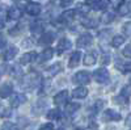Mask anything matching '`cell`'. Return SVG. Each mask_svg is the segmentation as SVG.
Returning a JSON list of instances; mask_svg holds the SVG:
<instances>
[{
    "label": "cell",
    "instance_id": "obj_13",
    "mask_svg": "<svg viewBox=\"0 0 131 130\" xmlns=\"http://www.w3.org/2000/svg\"><path fill=\"white\" fill-rule=\"evenodd\" d=\"M26 12L31 16H37L41 13V5L37 3H29L26 5Z\"/></svg>",
    "mask_w": 131,
    "mask_h": 130
},
{
    "label": "cell",
    "instance_id": "obj_8",
    "mask_svg": "<svg viewBox=\"0 0 131 130\" xmlns=\"http://www.w3.org/2000/svg\"><path fill=\"white\" fill-rule=\"evenodd\" d=\"M16 54H17V47H15V46H9L7 50L3 51L2 58H3L4 61H10V59H13V58L16 57Z\"/></svg>",
    "mask_w": 131,
    "mask_h": 130
},
{
    "label": "cell",
    "instance_id": "obj_39",
    "mask_svg": "<svg viewBox=\"0 0 131 130\" xmlns=\"http://www.w3.org/2000/svg\"><path fill=\"white\" fill-rule=\"evenodd\" d=\"M0 46H3V39L0 38Z\"/></svg>",
    "mask_w": 131,
    "mask_h": 130
},
{
    "label": "cell",
    "instance_id": "obj_5",
    "mask_svg": "<svg viewBox=\"0 0 131 130\" xmlns=\"http://www.w3.org/2000/svg\"><path fill=\"white\" fill-rule=\"evenodd\" d=\"M68 100V91H60L54 96V104L55 105H64Z\"/></svg>",
    "mask_w": 131,
    "mask_h": 130
},
{
    "label": "cell",
    "instance_id": "obj_36",
    "mask_svg": "<svg viewBox=\"0 0 131 130\" xmlns=\"http://www.w3.org/2000/svg\"><path fill=\"white\" fill-rule=\"evenodd\" d=\"M96 2H97V0H85V3H86V4H94Z\"/></svg>",
    "mask_w": 131,
    "mask_h": 130
},
{
    "label": "cell",
    "instance_id": "obj_32",
    "mask_svg": "<svg viewBox=\"0 0 131 130\" xmlns=\"http://www.w3.org/2000/svg\"><path fill=\"white\" fill-rule=\"evenodd\" d=\"M105 103L104 101H101V100H98L96 104H94V112H98V111H100L101 109V108H102V105H104Z\"/></svg>",
    "mask_w": 131,
    "mask_h": 130
},
{
    "label": "cell",
    "instance_id": "obj_11",
    "mask_svg": "<svg viewBox=\"0 0 131 130\" xmlns=\"http://www.w3.org/2000/svg\"><path fill=\"white\" fill-rule=\"evenodd\" d=\"M128 99H130V87L126 85L125 88L122 89L119 97H117V101L121 103V104H126V103H128Z\"/></svg>",
    "mask_w": 131,
    "mask_h": 130
},
{
    "label": "cell",
    "instance_id": "obj_37",
    "mask_svg": "<svg viewBox=\"0 0 131 130\" xmlns=\"http://www.w3.org/2000/svg\"><path fill=\"white\" fill-rule=\"evenodd\" d=\"M4 25H5V24H4V21H3L2 18H0V29H3V28H4Z\"/></svg>",
    "mask_w": 131,
    "mask_h": 130
},
{
    "label": "cell",
    "instance_id": "obj_28",
    "mask_svg": "<svg viewBox=\"0 0 131 130\" xmlns=\"http://www.w3.org/2000/svg\"><path fill=\"white\" fill-rule=\"evenodd\" d=\"M75 13H76V11H66V12L63 13V16H62V17H63L66 21H71V20H73Z\"/></svg>",
    "mask_w": 131,
    "mask_h": 130
},
{
    "label": "cell",
    "instance_id": "obj_22",
    "mask_svg": "<svg viewBox=\"0 0 131 130\" xmlns=\"http://www.w3.org/2000/svg\"><path fill=\"white\" fill-rule=\"evenodd\" d=\"M52 54H54V50L51 47H49L46 50H43V53L41 54V59L42 61H49V59L52 58Z\"/></svg>",
    "mask_w": 131,
    "mask_h": 130
},
{
    "label": "cell",
    "instance_id": "obj_23",
    "mask_svg": "<svg viewBox=\"0 0 131 130\" xmlns=\"http://www.w3.org/2000/svg\"><path fill=\"white\" fill-rule=\"evenodd\" d=\"M122 43H125V37H122V36H115L113 38V41H112L113 47H119Z\"/></svg>",
    "mask_w": 131,
    "mask_h": 130
},
{
    "label": "cell",
    "instance_id": "obj_10",
    "mask_svg": "<svg viewBox=\"0 0 131 130\" xmlns=\"http://www.w3.org/2000/svg\"><path fill=\"white\" fill-rule=\"evenodd\" d=\"M71 46H72V43H71L70 39H67V38H62V39L59 41V43H58V47H57L58 54H62L63 51L71 49Z\"/></svg>",
    "mask_w": 131,
    "mask_h": 130
},
{
    "label": "cell",
    "instance_id": "obj_3",
    "mask_svg": "<svg viewBox=\"0 0 131 130\" xmlns=\"http://www.w3.org/2000/svg\"><path fill=\"white\" fill-rule=\"evenodd\" d=\"M73 80L78 84H86V83H89V80H91V74L88 71H79L78 74L75 75Z\"/></svg>",
    "mask_w": 131,
    "mask_h": 130
},
{
    "label": "cell",
    "instance_id": "obj_26",
    "mask_svg": "<svg viewBox=\"0 0 131 130\" xmlns=\"http://www.w3.org/2000/svg\"><path fill=\"white\" fill-rule=\"evenodd\" d=\"M62 70V67H60V63H55V64H52V66L50 67V68H47V72L50 74V75H55L57 72H59Z\"/></svg>",
    "mask_w": 131,
    "mask_h": 130
},
{
    "label": "cell",
    "instance_id": "obj_12",
    "mask_svg": "<svg viewBox=\"0 0 131 130\" xmlns=\"http://www.w3.org/2000/svg\"><path fill=\"white\" fill-rule=\"evenodd\" d=\"M86 95H88V89L85 87H78L72 92V97H75V99H85Z\"/></svg>",
    "mask_w": 131,
    "mask_h": 130
},
{
    "label": "cell",
    "instance_id": "obj_20",
    "mask_svg": "<svg viewBox=\"0 0 131 130\" xmlns=\"http://www.w3.org/2000/svg\"><path fill=\"white\" fill-rule=\"evenodd\" d=\"M46 117H47V120L55 121V120H59V118L62 117V112L59 109H50L46 113Z\"/></svg>",
    "mask_w": 131,
    "mask_h": 130
},
{
    "label": "cell",
    "instance_id": "obj_2",
    "mask_svg": "<svg viewBox=\"0 0 131 130\" xmlns=\"http://www.w3.org/2000/svg\"><path fill=\"white\" fill-rule=\"evenodd\" d=\"M122 116L119 114L117 111L114 109H106L104 113H102V120L105 122H109V121H121Z\"/></svg>",
    "mask_w": 131,
    "mask_h": 130
},
{
    "label": "cell",
    "instance_id": "obj_19",
    "mask_svg": "<svg viewBox=\"0 0 131 130\" xmlns=\"http://www.w3.org/2000/svg\"><path fill=\"white\" fill-rule=\"evenodd\" d=\"M96 59H97V55H96L94 51L88 53V54H85V57H84V64L85 66H92V64L96 63Z\"/></svg>",
    "mask_w": 131,
    "mask_h": 130
},
{
    "label": "cell",
    "instance_id": "obj_4",
    "mask_svg": "<svg viewBox=\"0 0 131 130\" xmlns=\"http://www.w3.org/2000/svg\"><path fill=\"white\" fill-rule=\"evenodd\" d=\"M92 41H93V38H92V36L89 33H84V34H81L78 38V46L81 47V49L88 47V46L92 45Z\"/></svg>",
    "mask_w": 131,
    "mask_h": 130
},
{
    "label": "cell",
    "instance_id": "obj_21",
    "mask_svg": "<svg viewBox=\"0 0 131 130\" xmlns=\"http://www.w3.org/2000/svg\"><path fill=\"white\" fill-rule=\"evenodd\" d=\"M94 4H96V8H97V9L105 11V9L109 7V4H110V0H97Z\"/></svg>",
    "mask_w": 131,
    "mask_h": 130
},
{
    "label": "cell",
    "instance_id": "obj_29",
    "mask_svg": "<svg viewBox=\"0 0 131 130\" xmlns=\"http://www.w3.org/2000/svg\"><path fill=\"white\" fill-rule=\"evenodd\" d=\"M2 130H18V129H17V126H16L15 124H12V122L7 121V122H4V124H3Z\"/></svg>",
    "mask_w": 131,
    "mask_h": 130
},
{
    "label": "cell",
    "instance_id": "obj_38",
    "mask_svg": "<svg viewBox=\"0 0 131 130\" xmlns=\"http://www.w3.org/2000/svg\"><path fill=\"white\" fill-rule=\"evenodd\" d=\"M76 130H89V129H83V127H78Z\"/></svg>",
    "mask_w": 131,
    "mask_h": 130
},
{
    "label": "cell",
    "instance_id": "obj_17",
    "mask_svg": "<svg viewBox=\"0 0 131 130\" xmlns=\"http://www.w3.org/2000/svg\"><path fill=\"white\" fill-rule=\"evenodd\" d=\"M30 32H31L34 36L41 34L42 32H43V24L41 23V21H34V23L30 25Z\"/></svg>",
    "mask_w": 131,
    "mask_h": 130
},
{
    "label": "cell",
    "instance_id": "obj_30",
    "mask_svg": "<svg viewBox=\"0 0 131 130\" xmlns=\"http://www.w3.org/2000/svg\"><path fill=\"white\" fill-rule=\"evenodd\" d=\"M123 3H125V0H112V5H113L115 9H118Z\"/></svg>",
    "mask_w": 131,
    "mask_h": 130
},
{
    "label": "cell",
    "instance_id": "obj_7",
    "mask_svg": "<svg viewBox=\"0 0 131 130\" xmlns=\"http://www.w3.org/2000/svg\"><path fill=\"white\" fill-rule=\"evenodd\" d=\"M55 39V34L52 33V32H46V33H43L39 38V45H50V43L54 42Z\"/></svg>",
    "mask_w": 131,
    "mask_h": 130
},
{
    "label": "cell",
    "instance_id": "obj_35",
    "mask_svg": "<svg viewBox=\"0 0 131 130\" xmlns=\"http://www.w3.org/2000/svg\"><path fill=\"white\" fill-rule=\"evenodd\" d=\"M73 3V0H60V5L62 7H70Z\"/></svg>",
    "mask_w": 131,
    "mask_h": 130
},
{
    "label": "cell",
    "instance_id": "obj_9",
    "mask_svg": "<svg viewBox=\"0 0 131 130\" xmlns=\"http://www.w3.org/2000/svg\"><path fill=\"white\" fill-rule=\"evenodd\" d=\"M25 101H26V97L24 95H21V93H17V95L12 96V99H10V106H12V108H17L21 104H24Z\"/></svg>",
    "mask_w": 131,
    "mask_h": 130
},
{
    "label": "cell",
    "instance_id": "obj_14",
    "mask_svg": "<svg viewBox=\"0 0 131 130\" xmlns=\"http://www.w3.org/2000/svg\"><path fill=\"white\" fill-rule=\"evenodd\" d=\"M36 58H37V53L36 51H30V53H26V54H24V55L21 57L20 63L21 64H28V63H30L33 61H36Z\"/></svg>",
    "mask_w": 131,
    "mask_h": 130
},
{
    "label": "cell",
    "instance_id": "obj_16",
    "mask_svg": "<svg viewBox=\"0 0 131 130\" xmlns=\"http://www.w3.org/2000/svg\"><path fill=\"white\" fill-rule=\"evenodd\" d=\"M21 16H23V12H21L20 8H17V7L9 8V11H8V17H9L10 20H18Z\"/></svg>",
    "mask_w": 131,
    "mask_h": 130
},
{
    "label": "cell",
    "instance_id": "obj_31",
    "mask_svg": "<svg viewBox=\"0 0 131 130\" xmlns=\"http://www.w3.org/2000/svg\"><path fill=\"white\" fill-rule=\"evenodd\" d=\"M39 130H54V126H52V124H43L41 127H39Z\"/></svg>",
    "mask_w": 131,
    "mask_h": 130
},
{
    "label": "cell",
    "instance_id": "obj_15",
    "mask_svg": "<svg viewBox=\"0 0 131 130\" xmlns=\"http://www.w3.org/2000/svg\"><path fill=\"white\" fill-rule=\"evenodd\" d=\"M80 58H81V53L79 51H73L70 57V61H68V66L70 67H76L80 62Z\"/></svg>",
    "mask_w": 131,
    "mask_h": 130
},
{
    "label": "cell",
    "instance_id": "obj_25",
    "mask_svg": "<svg viewBox=\"0 0 131 130\" xmlns=\"http://www.w3.org/2000/svg\"><path fill=\"white\" fill-rule=\"evenodd\" d=\"M119 9V13L121 15H123V16H127L128 13H130V4L127 3V2H125L121 7L118 8Z\"/></svg>",
    "mask_w": 131,
    "mask_h": 130
},
{
    "label": "cell",
    "instance_id": "obj_33",
    "mask_svg": "<svg viewBox=\"0 0 131 130\" xmlns=\"http://www.w3.org/2000/svg\"><path fill=\"white\" fill-rule=\"evenodd\" d=\"M130 49H131V46H130V45H126V47L123 49V55H125L126 58H130V57H131V54H130Z\"/></svg>",
    "mask_w": 131,
    "mask_h": 130
},
{
    "label": "cell",
    "instance_id": "obj_6",
    "mask_svg": "<svg viewBox=\"0 0 131 130\" xmlns=\"http://www.w3.org/2000/svg\"><path fill=\"white\" fill-rule=\"evenodd\" d=\"M12 92H13V87L10 83H4V84L0 85V97H2V99L9 97L12 95Z\"/></svg>",
    "mask_w": 131,
    "mask_h": 130
},
{
    "label": "cell",
    "instance_id": "obj_40",
    "mask_svg": "<svg viewBox=\"0 0 131 130\" xmlns=\"http://www.w3.org/2000/svg\"><path fill=\"white\" fill-rule=\"evenodd\" d=\"M58 130H64V129H62V127H60V129H58Z\"/></svg>",
    "mask_w": 131,
    "mask_h": 130
},
{
    "label": "cell",
    "instance_id": "obj_18",
    "mask_svg": "<svg viewBox=\"0 0 131 130\" xmlns=\"http://www.w3.org/2000/svg\"><path fill=\"white\" fill-rule=\"evenodd\" d=\"M28 83L30 85V88H36V87L39 85L41 79H39V76H38L37 74H30L29 76H28Z\"/></svg>",
    "mask_w": 131,
    "mask_h": 130
},
{
    "label": "cell",
    "instance_id": "obj_24",
    "mask_svg": "<svg viewBox=\"0 0 131 130\" xmlns=\"http://www.w3.org/2000/svg\"><path fill=\"white\" fill-rule=\"evenodd\" d=\"M79 108H80L79 104H70V105H67V108H66V113L71 116V114H73L76 111H79Z\"/></svg>",
    "mask_w": 131,
    "mask_h": 130
},
{
    "label": "cell",
    "instance_id": "obj_1",
    "mask_svg": "<svg viewBox=\"0 0 131 130\" xmlns=\"http://www.w3.org/2000/svg\"><path fill=\"white\" fill-rule=\"evenodd\" d=\"M93 78H94V80L97 82V83H100V84H105L107 80H109V71L106 70V68H104V67H101V68H97L94 72H93Z\"/></svg>",
    "mask_w": 131,
    "mask_h": 130
},
{
    "label": "cell",
    "instance_id": "obj_34",
    "mask_svg": "<svg viewBox=\"0 0 131 130\" xmlns=\"http://www.w3.org/2000/svg\"><path fill=\"white\" fill-rule=\"evenodd\" d=\"M130 26H131L130 23H126V24L123 25V32H125L126 36H130V33H131V32H130Z\"/></svg>",
    "mask_w": 131,
    "mask_h": 130
},
{
    "label": "cell",
    "instance_id": "obj_27",
    "mask_svg": "<svg viewBox=\"0 0 131 130\" xmlns=\"http://www.w3.org/2000/svg\"><path fill=\"white\" fill-rule=\"evenodd\" d=\"M83 25H84L85 28H96V26L98 25V23H97V20H93V18L89 20V18H88V20H84V21H83Z\"/></svg>",
    "mask_w": 131,
    "mask_h": 130
}]
</instances>
